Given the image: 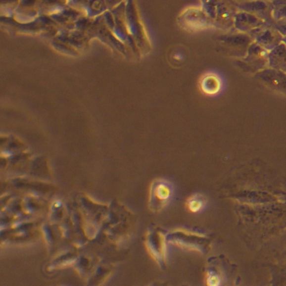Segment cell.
<instances>
[{
  "label": "cell",
  "mask_w": 286,
  "mask_h": 286,
  "mask_svg": "<svg viewBox=\"0 0 286 286\" xmlns=\"http://www.w3.org/2000/svg\"><path fill=\"white\" fill-rule=\"evenodd\" d=\"M225 86L226 83L223 75L216 70L207 71L200 81L202 92L211 97L220 96L224 92Z\"/></svg>",
  "instance_id": "1"
},
{
  "label": "cell",
  "mask_w": 286,
  "mask_h": 286,
  "mask_svg": "<svg viewBox=\"0 0 286 286\" xmlns=\"http://www.w3.org/2000/svg\"><path fill=\"white\" fill-rule=\"evenodd\" d=\"M172 185L167 183H160L155 186L154 196L160 203H165L172 197Z\"/></svg>",
  "instance_id": "2"
},
{
  "label": "cell",
  "mask_w": 286,
  "mask_h": 286,
  "mask_svg": "<svg viewBox=\"0 0 286 286\" xmlns=\"http://www.w3.org/2000/svg\"><path fill=\"white\" fill-rule=\"evenodd\" d=\"M206 201L200 194H194L190 197L187 202V207L189 210L193 213H197L204 209Z\"/></svg>",
  "instance_id": "3"
},
{
  "label": "cell",
  "mask_w": 286,
  "mask_h": 286,
  "mask_svg": "<svg viewBox=\"0 0 286 286\" xmlns=\"http://www.w3.org/2000/svg\"><path fill=\"white\" fill-rule=\"evenodd\" d=\"M207 285L210 286H218L221 284L220 277L214 272L208 273L206 278Z\"/></svg>",
  "instance_id": "4"
},
{
  "label": "cell",
  "mask_w": 286,
  "mask_h": 286,
  "mask_svg": "<svg viewBox=\"0 0 286 286\" xmlns=\"http://www.w3.org/2000/svg\"><path fill=\"white\" fill-rule=\"evenodd\" d=\"M173 244H176L178 246L181 247L182 248L189 249L190 250L198 251V252L200 251V249L198 248V247L195 246L194 245L188 243V242H185L179 240H176L173 241Z\"/></svg>",
  "instance_id": "5"
},
{
  "label": "cell",
  "mask_w": 286,
  "mask_h": 286,
  "mask_svg": "<svg viewBox=\"0 0 286 286\" xmlns=\"http://www.w3.org/2000/svg\"><path fill=\"white\" fill-rule=\"evenodd\" d=\"M146 248L149 251V254L156 261L159 262L160 256L157 250L155 249L152 244L150 242H146Z\"/></svg>",
  "instance_id": "6"
},
{
  "label": "cell",
  "mask_w": 286,
  "mask_h": 286,
  "mask_svg": "<svg viewBox=\"0 0 286 286\" xmlns=\"http://www.w3.org/2000/svg\"><path fill=\"white\" fill-rule=\"evenodd\" d=\"M176 231L177 232H180L183 233H185V235H189V236H196V237H203V236L202 235H201V234H198L197 233H193V232H191L190 231H187V230H185L184 229H180L179 230H176Z\"/></svg>",
  "instance_id": "7"
},
{
  "label": "cell",
  "mask_w": 286,
  "mask_h": 286,
  "mask_svg": "<svg viewBox=\"0 0 286 286\" xmlns=\"http://www.w3.org/2000/svg\"><path fill=\"white\" fill-rule=\"evenodd\" d=\"M175 58L177 60H183L184 58V55L180 53V52H177L174 55Z\"/></svg>",
  "instance_id": "8"
}]
</instances>
